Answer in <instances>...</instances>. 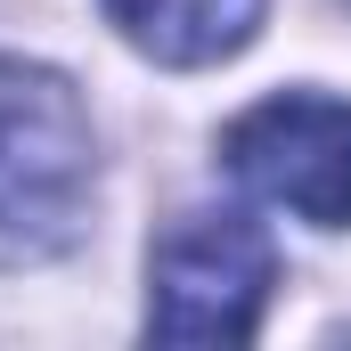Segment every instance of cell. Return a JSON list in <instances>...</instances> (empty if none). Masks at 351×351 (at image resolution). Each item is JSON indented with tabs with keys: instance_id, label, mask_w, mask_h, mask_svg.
I'll list each match as a JSON object with an SVG mask.
<instances>
[{
	"instance_id": "6da1fadb",
	"label": "cell",
	"mask_w": 351,
	"mask_h": 351,
	"mask_svg": "<svg viewBox=\"0 0 351 351\" xmlns=\"http://www.w3.org/2000/svg\"><path fill=\"white\" fill-rule=\"evenodd\" d=\"M98 139L58 66L0 58V269H41L82 245Z\"/></svg>"
},
{
	"instance_id": "3957f363",
	"label": "cell",
	"mask_w": 351,
	"mask_h": 351,
	"mask_svg": "<svg viewBox=\"0 0 351 351\" xmlns=\"http://www.w3.org/2000/svg\"><path fill=\"white\" fill-rule=\"evenodd\" d=\"M221 164L311 229H351V98L278 90L221 131Z\"/></svg>"
},
{
	"instance_id": "7a4b0ae2",
	"label": "cell",
	"mask_w": 351,
	"mask_h": 351,
	"mask_svg": "<svg viewBox=\"0 0 351 351\" xmlns=\"http://www.w3.org/2000/svg\"><path fill=\"white\" fill-rule=\"evenodd\" d=\"M278 286V245L245 213H180L147 245V335L164 343H254Z\"/></svg>"
},
{
	"instance_id": "277c9868",
	"label": "cell",
	"mask_w": 351,
	"mask_h": 351,
	"mask_svg": "<svg viewBox=\"0 0 351 351\" xmlns=\"http://www.w3.org/2000/svg\"><path fill=\"white\" fill-rule=\"evenodd\" d=\"M98 8L156 66H221L269 16V0H98Z\"/></svg>"
}]
</instances>
